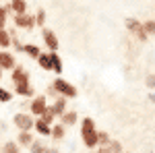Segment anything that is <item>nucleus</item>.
Wrapping results in <instances>:
<instances>
[{"label": "nucleus", "instance_id": "9", "mask_svg": "<svg viewBox=\"0 0 155 153\" xmlns=\"http://www.w3.org/2000/svg\"><path fill=\"white\" fill-rule=\"evenodd\" d=\"M66 101H68L66 97H62V95H58V97H56V99H54V101L50 104V110H52V114L56 116V120H58V118L62 116L64 112H66Z\"/></svg>", "mask_w": 155, "mask_h": 153}, {"label": "nucleus", "instance_id": "30", "mask_svg": "<svg viewBox=\"0 0 155 153\" xmlns=\"http://www.w3.org/2000/svg\"><path fill=\"white\" fill-rule=\"evenodd\" d=\"M145 85H147L151 91H155V75H147V79H145Z\"/></svg>", "mask_w": 155, "mask_h": 153}, {"label": "nucleus", "instance_id": "2", "mask_svg": "<svg viewBox=\"0 0 155 153\" xmlns=\"http://www.w3.org/2000/svg\"><path fill=\"white\" fill-rule=\"evenodd\" d=\"M54 89H56V93L62 95V97H66V99H74L77 95H79V91H77V87L72 85L71 81H66V79H62V77H56L54 81L50 83Z\"/></svg>", "mask_w": 155, "mask_h": 153}, {"label": "nucleus", "instance_id": "12", "mask_svg": "<svg viewBox=\"0 0 155 153\" xmlns=\"http://www.w3.org/2000/svg\"><path fill=\"white\" fill-rule=\"evenodd\" d=\"M15 93L21 95V97H35V89L31 83H21V85H15Z\"/></svg>", "mask_w": 155, "mask_h": 153}, {"label": "nucleus", "instance_id": "7", "mask_svg": "<svg viewBox=\"0 0 155 153\" xmlns=\"http://www.w3.org/2000/svg\"><path fill=\"white\" fill-rule=\"evenodd\" d=\"M11 81L12 85H21V83H31V77H29V71L23 68L21 64H17L11 71Z\"/></svg>", "mask_w": 155, "mask_h": 153}, {"label": "nucleus", "instance_id": "13", "mask_svg": "<svg viewBox=\"0 0 155 153\" xmlns=\"http://www.w3.org/2000/svg\"><path fill=\"white\" fill-rule=\"evenodd\" d=\"M15 141H17L19 147H27V149H29V145L35 141V137L31 135V130H19V135H17Z\"/></svg>", "mask_w": 155, "mask_h": 153}, {"label": "nucleus", "instance_id": "19", "mask_svg": "<svg viewBox=\"0 0 155 153\" xmlns=\"http://www.w3.org/2000/svg\"><path fill=\"white\" fill-rule=\"evenodd\" d=\"M23 54L35 60L37 56L41 54V50H39V46H35V44H25V46H23Z\"/></svg>", "mask_w": 155, "mask_h": 153}, {"label": "nucleus", "instance_id": "27", "mask_svg": "<svg viewBox=\"0 0 155 153\" xmlns=\"http://www.w3.org/2000/svg\"><path fill=\"white\" fill-rule=\"evenodd\" d=\"M107 149H110V153H124V147H122V143L116 141V139H112V141H110Z\"/></svg>", "mask_w": 155, "mask_h": 153}, {"label": "nucleus", "instance_id": "32", "mask_svg": "<svg viewBox=\"0 0 155 153\" xmlns=\"http://www.w3.org/2000/svg\"><path fill=\"white\" fill-rule=\"evenodd\" d=\"M44 153H60V149H56V147H48Z\"/></svg>", "mask_w": 155, "mask_h": 153}, {"label": "nucleus", "instance_id": "20", "mask_svg": "<svg viewBox=\"0 0 155 153\" xmlns=\"http://www.w3.org/2000/svg\"><path fill=\"white\" fill-rule=\"evenodd\" d=\"M11 42H12L11 31L8 29H0V50H8L11 48Z\"/></svg>", "mask_w": 155, "mask_h": 153}, {"label": "nucleus", "instance_id": "3", "mask_svg": "<svg viewBox=\"0 0 155 153\" xmlns=\"http://www.w3.org/2000/svg\"><path fill=\"white\" fill-rule=\"evenodd\" d=\"M12 124L19 130H33V124H35V118L31 116L29 112H17L12 116Z\"/></svg>", "mask_w": 155, "mask_h": 153}, {"label": "nucleus", "instance_id": "33", "mask_svg": "<svg viewBox=\"0 0 155 153\" xmlns=\"http://www.w3.org/2000/svg\"><path fill=\"white\" fill-rule=\"evenodd\" d=\"M149 101H151V104L155 106V93H149Z\"/></svg>", "mask_w": 155, "mask_h": 153}, {"label": "nucleus", "instance_id": "10", "mask_svg": "<svg viewBox=\"0 0 155 153\" xmlns=\"http://www.w3.org/2000/svg\"><path fill=\"white\" fill-rule=\"evenodd\" d=\"M58 122H62L64 126H74V124L79 122V112H77V110H66V112L58 118Z\"/></svg>", "mask_w": 155, "mask_h": 153}, {"label": "nucleus", "instance_id": "14", "mask_svg": "<svg viewBox=\"0 0 155 153\" xmlns=\"http://www.w3.org/2000/svg\"><path fill=\"white\" fill-rule=\"evenodd\" d=\"M124 27H126V31H130L132 35H137L139 31H143V21H139V19H134V17H128V19L124 21Z\"/></svg>", "mask_w": 155, "mask_h": 153}, {"label": "nucleus", "instance_id": "35", "mask_svg": "<svg viewBox=\"0 0 155 153\" xmlns=\"http://www.w3.org/2000/svg\"><path fill=\"white\" fill-rule=\"evenodd\" d=\"M124 153H128V151H124Z\"/></svg>", "mask_w": 155, "mask_h": 153}, {"label": "nucleus", "instance_id": "28", "mask_svg": "<svg viewBox=\"0 0 155 153\" xmlns=\"http://www.w3.org/2000/svg\"><path fill=\"white\" fill-rule=\"evenodd\" d=\"M46 25V11L44 8H37L35 12V27H44Z\"/></svg>", "mask_w": 155, "mask_h": 153}, {"label": "nucleus", "instance_id": "21", "mask_svg": "<svg viewBox=\"0 0 155 153\" xmlns=\"http://www.w3.org/2000/svg\"><path fill=\"white\" fill-rule=\"evenodd\" d=\"M0 153H21V147L17 145V141H11V139H8V141H4Z\"/></svg>", "mask_w": 155, "mask_h": 153}, {"label": "nucleus", "instance_id": "25", "mask_svg": "<svg viewBox=\"0 0 155 153\" xmlns=\"http://www.w3.org/2000/svg\"><path fill=\"white\" fill-rule=\"evenodd\" d=\"M143 31H145L149 37L155 35V21H153V19H147V21H143Z\"/></svg>", "mask_w": 155, "mask_h": 153}, {"label": "nucleus", "instance_id": "24", "mask_svg": "<svg viewBox=\"0 0 155 153\" xmlns=\"http://www.w3.org/2000/svg\"><path fill=\"white\" fill-rule=\"evenodd\" d=\"M39 120H41V122H46V124H48V126H52V124H54V122H58V120H56V116H54V114H52V110H50V106L46 108V112H44V114H41V116H39Z\"/></svg>", "mask_w": 155, "mask_h": 153}, {"label": "nucleus", "instance_id": "34", "mask_svg": "<svg viewBox=\"0 0 155 153\" xmlns=\"http://www.w3.org/2000/svg\"><path fill=\"white\" fill-rule=\"evenodd\" d=\"M2 77H4V71H2V68H0V81H2Z\"/></svg>", "mask_w": 155, "mask_h": 153}, {"label": "nucleus", "instance_id": "26", "mask_svg": "<svg viewBox=\"0 0 155 153\" xmlns=\"http://www.w3.org/2000/svg\"><path fill=\"white\" fill-rule=\"evenodd\" d=\"M6 23H8V8L6 4L4 6L0 4V29H6Z\"/></svg>", "mask_w": 155, "mask_h": 153}, {"label": "nucleus", "instance_id": "23", "mask_svg": "<svg viewBox=\"0 0 155 153\" xmlns=\"http://www.w3.org/2000/svg\"><path fill=\"white\" fill-rule=\"evenodd\" d=\"M110 141H112L110 132H106V130H99V132H97V147H107Z\"/></svg>", "mask_w": 155, "mask_h": 153}, {"label": "nucleus", "instance_id": "4", "mask_svg": "<svg viewBox=\"0 0 155 153\" xmlns=\"http://www.w3.org/2000/svg\"><path fill=\"white\" fill-rule=\"evenodd\" d=\"M50 104H48V97L41 93V95H35L31 101H29V114L33 118H39L44 112H46V108H48Z\"/></svg>", "mask_w": 155, "mask_h": 153}, {"label": "nucleus", "instance_id": "16", "mask_svg": "<svg viewBox=\"0 0 155 153\" xmlns=\"http://www.w3.org/2000/svg\"><path fill=\"white\" fill-rule=\"evenodd\" d=\"M35 62L39 64V68L44 72H52V60H50V52H41L35 58Z\"/></svg>", "mask_w": 155, "mask_h": 153}, {"label": "nucleus", "instance_id": "8", "mask_svg": "<svg viewBox=\"0 0 155 153\" xmlns=\"http://www.w3.org/2000/svg\"><path fill=\"white\" fill-rule=\"evenodd\" d=\"M15 66H17L15 54L8 52V50H0V68L2 71H12Z\"/></svg>", "mask_w": 155, "mask_h": 153}, {"label": "nucleus", "instance_id": "1", "mask_svg": "<svg viewBox=\"0 0 155 153\" xmlns=\"http://www.w3.org/2000/svg\"><path fill=\"white\" fill-rule=\"evenodd\" d=\"M97 126L93 118H83L81 120V139H83V145L87 149H97Z\"/></svg>", "mask_w": 155, "mask_h": 153}, {"label": "nucleus", "instance_id": "22", "mask_svg": "<svg viewBox=\"0 0 155 153\" xmlns=\"http://www.w3.org/2000/svg\"><path fill=\"white\" fill-rule=\"evenodd\" d=\"M46 149H48V145L44 143V139H35L29 145V153H44Z\"/></svg>", "mask_w": 155, "mask_h": 153}, {"label": "nucleus", "instance_id": "31", "mask_svg": "<svg viewBox=\"0 0 155 153\" xmlns=\"http://www.w3.org/2000/svg\"><path fill=\"white\" fill-rule=\"evenodd\" d=\"M95 153H110V149H107V147H97Z\"/></svg>", "mask_w": 155, "mask_h": 153}, {"label": "nucleus", "instance_id": "5", "mask_svg": "<svg viewBox=\"0 0 155 153\" xmlns=\"http://www.w3.org/2000/svg\"><path fill=\"white\" fill-rule=\"evenodd\" d=\"M12 23H15V27H19V29L33 31V29H35V15H29V12L12 15Z\"/></svg>", "mask_w": 155, "mask_h": 153}, {"label": "nucleus", "instance_id": "6", "mask_svg": "<svg viewBox=\"0 0 155 153\" xmlns=\"http://www.w3.org/2000/svg\"><path fill=\"white\" fill-rule=\"evenodd\" d=\"M41 39H44V46L48 48V52H58L60 50V39L56 37V33L52 29L41 27Z\"/></svg>", "mask_w": 155, "mask_h": 153}, {"label": "nucleus", "instance_id": "29", "mask_svg": "<svg viewBox=\"0 0 155 153\" xmlns=\"http://www.w3.org/2000/svg\"><path fill=\"white\" fill-rule=\"evenodd\" d=\"M8 101H12V93L8 89L0 87V104H8Z\"/></svg>", "mask_w": 155, "mask_h": 153}, {"label": "nucleus", "instance_id": "17", "mask_svg": "<svg viewBox=\"0 0 155 153\" xmlns=\"http://www.w3.org/2000/svg\"><path fill=\"white\" fill-rule=\"evenodd\" d=\"M54 141H62L64 137H66V126L62 124V122H54L52 124V135H50Z\"/></svg>", "mask_w": 155, "mask_h": 153}, {"label": "nucleus", "instance_id": "18", "mask_svg": "<svg viewBox=\"0 0 155 153\" xmlns=\"http://www.w3.org/2000/svg\"><path fill=\"white\" fill-rule=\"evenodd\" d=\"M33 130H35L39 137H50V135H52V126H48L46 122H41L39 118H37L35 124H33Z\"/></svg>", "mask_w": 155, "mask_h": 153}, {"label": "nucleus", "instance_id": "11", "mask_svg": "<svg viewBox=\"0 0 155 153\" xmlns=\"http://www.w3.org/2000/svg\"><path fill=\"white\" fill-rule=\"evenodd\" d=\"M6 8L12 15H23V12H27V0H8Z\"/></svg>", "mask_w": 155, "mask_h": 153}, {"label": "nucleus", "instance_id": "15", "mask_svg": "<svg viewBox=\"0 0 155 153\" xmlns=\"http://www.w3.org/2000/svg\"><path fill=\"white\" fill-rule=\"evenodd\" d=\"M50 60H52V72H56V75H62V71H64V62H62V58H60L58 52H50Z\"/></svg>", "mask_w": 155, "mask_h": 153}]
</instances>
